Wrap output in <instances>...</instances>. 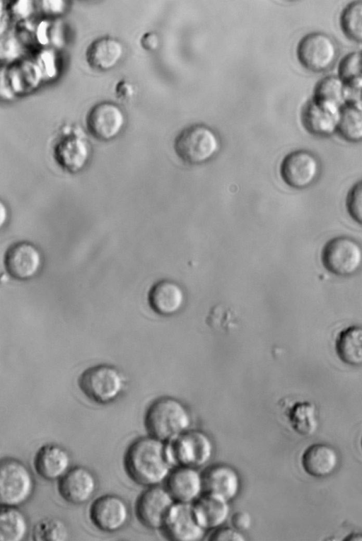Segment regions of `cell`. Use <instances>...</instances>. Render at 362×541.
<instances>
[{"mask_svg": "<svg viewBox=\"0 0 362 541\" xmlns=\"http://www.w3.org/2000/svg\"><path fill=\"white\" fill-rule=\"evenodd\" d=\"M185 294L181 286L169 279L156 282L148 293L150 308L161 316H170L177 313L183 306Z\"/></svg>", "mask_w": 362, "mask_h": 541, "instance_id": "cell-21", "label": "cell"}, {"mask_svg": "<svg viewBox=\"0 0 362 541\" xmlns=\"http://www.w3.org/2000/svg\"><path fill=\"white\" fill-rule=\"evenodd\" d=\"M166 485L176 502L192 504L204 491L202 475L189 467H175L167 477Z\"/></svg>", "mask_w": 362, "mask_h": 541, "instance_id": "cell-18", "label": "cell"}, {"mask_svg": "<svg viewBox=\"0 0 362 541\" xmlns=\"http://www.w3.org/2000/svg\"><path fill=\"white\" fill-rule=\"evenodd\" d=\"M361 102L362 103V93H361Z\"/></svg>", "mask_w": 362, "mask_h": 541, "instance_id": "cell-42", "label": "cell"}, {"mask_svg": "<svg viewBox=\"0 0 362 541\" xmlns=\"http://www.w3.org/2000/svg\"><path fill=\"white\" fill-rule=\"evenodd\" d=\"M35 487V478L24 463L14 458L1 460V506L18 507L24 504L33 494Z\"/></svg>", "mask_w": 362, "mask_h": 541, "instance_id": "cell-6", "label": "cell"}, {"mask_svg": "<svg viewBox=\"0 0 362 541\" xmlns=\"http://www.w3.org/2000/svg\"><path fill=\"white\" fill-rule=\"evenodd\" d=\"M288 419L293 429L300 436H310L317 430V409L312 402H296L289 410Z\"/></svg>", "mask_w": 362, "mask_h": 541, "instance_id": "cell-30", "label": "cell"}, {"mask_svg": "<svg viewBox=\"0 0 362 541\" xmlns=\"http://www.w3.org/2000/svg\"><path fill=\"white\" fill-rule=\"evenodd\" d=\"M173 541H198L205 530L197 523L192 504L176 502L170 508L161 528Z\"/></svg>", "mask_w": 362, "mask_h": 541, "instance_id": "cell-14", "label": "cell"}, {"mask_svg": "<svg viewBox=\"0 0 362 541\" xmlns=\"http://www.w3.org/2000/svg\"><path fill=\"white\" fill-rule=\"evenodd\" d=\"M90 148L88 141L76 134L63 136L55 144L54 157L66 171L75 173L81 170L88 163Z\"/></svg>", "mask_w": 362, "mask_h": 541, "instance_id": "cell-20", "label": "cell"}, {"mask_svg": "<svg viewBox=\"0 0 362 541\" xmlns=\"http://www.w3.org/2000/svg\"><path fill=\"white\" fill-rule=\"evenodd\" d=\"M321 170L319 158L306 149L290 152L284 158L280 165V174L284 182L297 190L313 185L319 178Z\"/></svg>", "mask_w": 362, "mask_h": 541, "instance_id": "cell-9", "label": "cell"}, {"mask_svg": "<svg viewBox=\"0 0 362 541\" xmlns=\"http://www.w3.org/2000/svg\"><path fill=\"white\" fill-rule=\"evenodd\" d=\"M140 43L144 49L148 51L153 50L158 45V38L154 33H146L141 36Z\"/></svg>", "mask_w": 362, "mask_h": 541, "instance_id": "cell-38", "label": "cell"}, {"mask_svg": "<svg viewBox=\"0 0 362 541\" xmlns=\"http://www.w3.org/2000/svg\"><path fill=\"white\" fill-rule=\"evenodd\" d=\"M296 55L300 64L313 72L329 69L338 57V48L334 39L322 32L305 35L298 42Z\"/></svg>", "mask_w": 362, "mask_h": 541, "instance_id": "cell-8", "label": "cell"}, {"mask_svg": "<svg viewBox=\"0 0 362 541\" xmlns=\"http://www.w3.org/2000/svg\"><path fill=\"white\" fill-rule=\"evenodd\" d=\"M204 491L219 496L227 501L234 499L240 488V479L237 471L226 464H218L207 468L202 475Z\"/></svg>", "mask_w": 362, "mask_h": 541, "instance_id": "cell-19", "label": "cell"}, {"mask_svg": "<svg viewBox=\"0 0 362 541\" xmlns=\"http://www.w3.org/2000/svg\"><path fill=\"white\" fill-rule=\"evenodd\" d=\"M29 530V523L25 514L18 506H1V541H22Z\"/></svg>", "mask_w": 362, "mask_h": 541, "instance_id": "cell-27", "label": "cell"}, {"mask_svg": "<svg viewBox=\"0 0 362 541\" xmlns=\"http://www.w3.org/2000/svg\"><path fill=\"white\" fill-rule=\"evenodd\" d=\"M89 518L93 525L100 531L115 533L128 523L130 509L121 496L105 494L92 502L89 508Z\"/></svg>", "mask_w": 362, "mask_h": 541, "instance_id": "cell-10", "label": "cell"}, {"mask_svg": "<svg viewBox=\"0 0 362 541\" xmlns=\"http://www.w3.org/2000/svg\"><path fill=\"white\" fill-rule=\"evenodd\" d=\"M98 488L94 473L82 465L71 467L58 480L57 489L60 496L72 505H82L89 501Z\"/></svg>", "mask_w": 362, "mask_h": 541, "instance_id": "cell-15", "label": "cell"}, {"mask_svg": "<svg viewBox=\"0 0 362 541\" xmlns=\"http://www.w3.org/2000/svg\"><path fill=\"white\" fill-rule=\"evenodd\" d=\"M191 423V416L185 406L168 396L153 401L144 416V425L148 435L164 443L187 431Z\"/></svg>", "mask_w": 362, "mask_h": 541, "instance_id": "cell-2", "label": "cell"}, {"mask_svg": "<svg viewBox=\"0 0 362 541\" xmlns=\"http://www.w3.org/2000/svg\"><path fill=\"white\" fill-rule=\"evenodd\" d=\"M337 132L349 142L362 141V103L350 101L341 107Z\"/></svg>", "mask_w": 362, "mask_h": 541, "instance_id": "cell-29", "label": "cell"}, {"mask_svg": "<svg viewBox=\"0 0 362 541\" xmlns=\"http://www.w3.org/2000/svg\"><path fill=\"white\" fill-rule=\"evenodd\" d=\"M69 536L66 524L57 518L40 520L33 527L32 537L35 541H64Z\"/></svg>", "mask_w": 362, "mask_h": 541, "instance_id": "cell-33", "label": "cell"}, {"mask_svg": "<svg viewBox=\"0 0 362 541\" xmlns=\"http://www.w3.org/2000/svg\"><path fill=\"white\" fill-rule=\"evenodd\" d=\"M124 54L122 43L110 36L98 37L86 48L85 57L90 67L98 71H108L114 68Z\"/></svg>", "mask_w": 362, "mask_h": 541, "instance_id": "cell-22", "label": "cell"}, {"mask_svg": "<svg viewBox=\"0 0 362 541\" xmlns=\"http://www.w3.org/2000/svg\"><path fill=\"white\" fill-rule=\"evenodd\" d=\"M312 98L341 109L349 102V88L338 76H327L316 83Z\"/></svg>", "mask_w": 362, "mask_h": 541, "instance_id": "cell-28", "label": "cell"}, {"mask_svg": "<svg viewBox=\"0 0 362 541\" xmlns=\"http://www.w3.org/2000/svg\"><path fill=\"white\" fill-rule=\"evenodd\" d=\"M40 73L35 64L28 62H20L1 71V82H5L6 95L13 93H23L34 89L40 82Z\"/></svg>", "mask_w": 362, "mask_h": 541, "instance_id": "cell-25", "label": "cell"}, {"mask_svg": "<svg viewBox=\"0 0 362 541\" xmlns=\"http://www.w3.org/2000/svg\"><path fill=\"white\" fill-rule=\"evenodd\" d=\"M344 34L351 40L362 42V0L347 4L339 16Z\"/></svg>", "mask_w": 362, "mask_h": 541, "instance_id": "cell-31", "label": "cell"}, {"mask_svg": "<svg viewBox=\"0 0 362 541\" xmlns=\"http://www.w3.org/2000/svg\"><path fill=\"white\" fill-rule=\"evenodd\" d=\"M36 473L47 481L59 480L71 468L69 451L57 443L42 446L34 457Z\"/></svg>", "mask_w": 362, "mask_h": 541, "instance_id": "cell-17", "label": "cell"}, {"mask_svg": "<svg viewBox=\"0 0 362 541\" xmlns=\"http://www.w3.org/2000/svg\"><path fill=\"white\" fill-rule=\"evenodd\" d=\"M43 264V257L39 248L28 241H18L10 245L4 255L7 273L19 281L35 277Z\"/></svg>", "mask_w": 362, "mask_h": 541, "instance_id": "cell-13", "label": "cell"}, {"mask_svg": "<svg viewBox=\"0 0 362 541\" xmlns=\"http://www.w3.org/2000/svg\"><path fill=\"white\" fill-rule=\"evenodd\" d=\"M231 525L235 529L244 532L248 530L252 524V518L247 511H239L233 514Z\"/></svg>", "mask_w": 362, "mask_h": 541, "instance_id": "cell-36", "label": "cell"}, {"mask_svg": "<svg viewBox=\"0 0 362 541\" xmlns=\"http://www.w3.org/2000/svg\"><path fill=\"white\" fill-rule=\"evenodd\" d=\"M305 472L314 477L323 478L331 475L339 464V455L332 446L318 443L309 446L301 458Z\"/></svg>", "mask_w": 362, "mask_h": 541, "instance_id": "cell-23", "label": "cell"}, {"mask_svg": "<svg viewBox=\"0 0 362 541\" xmlns=\"http://www.w3.org/2000/svg\"><path fill=\"white\" fill-rule=\"evenodd\" d=\"M83 394L90 401L99 405L115 402L122 394L126 379L116 366L101 363L83 371L78 379Z\"/></svg>", "mask_w": 362, "mask_h": 541, "instance_id": "cell-3", "label": "cell"}, {"mask_svg": "<svg viewBox=\"0 0 362 541\" xmlns=\"http://www.w3.org/2000/svg\"><path fill=\"white\" fill-rule=\"evenodd\" d=\"M335 351L344 363L362 365V326L350 325L341 330L335 339Z\"/></svg>", "mask_w": 362, "mask_h": 541, "instance_id": "cell-26", "label": "cell"}, {"mask_svg": "<svg viewBox=\"0 0 362 541\" xmlns=\"http://www.w3.org/2000/svg\"><path fill=\"white\" fill-rule=\"evenodd\" d=\"M338 76L349 88L362 90V52H350L341 59Z\"/></svg>", "mask_w": 362, "mask_h": 541, "instance_id": "cell-32", "label": "cell"}, {"mask_svg": "<svg viewBox=\"0 0 362 541\" xmlns=\"http://www.w3.org/2000/svg\"><path fill=\"white\" fill-rule=\"evenodd\" d=\"M115 91L117 98L124 100L130 98L134 93L133 86L123 79L116 83Z\"/></svg>", "mask_w": 362, "mask_h": 541, "instance_id": "cell-37", "label": "cell"}, {"mask_svg": "<svg viewBox=\"0 0 362 541\" xmlns=\"http://www.w3.org/2000/svg\"><path fill=\"white\" fill-rule=\"evenodd\" d=\"M321 261L325 269L334 275L353 276L362 268V245L350 236H336L323 246Z\"/></svg>", "mask_w": 362, "mask_h": 541, "instance_id": "cell-7", "label": "cell"}, {"mask_svg": "<svg viewBox=\"0 0 362 541\" xmlns=\"http://www.w3.org/2000/svg\"><path fill=\"white\" fill-rule=\"evenodd\" d=\"M213 541H245V538L242 532L233 527H219L215 529L209 536Z\"/></svg>", "mask_w": 362, "mask_h": 541, "instance_id": "cell-35", "label": "cell"}, {"mask_svg": "<svg viewBox=\"0 0 362 541\" xmlns=\"http://www.w3.org/2000/svg\"><path fill=\"white\" fill-rule=\"evenodd\" d=\"M361 448H362V438H361Z\"/></svg>", "mask_w": 362, "mask_h": 541, "instance_id": "cell-41", "label": "cell"}, {"mask_svg": "<svg viewBox=\"0 0 362 541\" xmlns=\"http://www.w3.org/2000/svg\"><path fill=\"white\" fill-rule=\"evenodd\" d=\"M192 506L195 518L204 530L222 526L230 514L228 501L208 493L200 496Z\"/></svg>", "mask_w": 362, "mask_h": 541, "instance_id": "cell-24", "label": "cell"}, {"mask_svg": "<svg viewBox=\"0 0 362 541\" xmlns=\"http://www.w3.org/2000/svg\"><path fill=\"white\" fill-rule=\"evenodd\" d=\"M1 226H3L4 223L6 221L8 218V210L6 206L4 205L3 202H1Z\"/></svg>", "mask_w": 362, "mask_h": 541, "instance_id": "cell-39", "label": "cell"}, {"mask_svg": "<svg viewBox=\"0 0 362 541\" xmlns=\"http://www.w3.org/2000/svg\"><path fill=\"white\" fill-rule=\"evenodd\" d=\"M175 500L166 488L148 487L138 496L135 513L139 521L149 529L161 528Z\"/></svg>", "mask_w": 362, "mask_h": 541, "instance_id": "cell-12", "label": "cell"}, {"mask_svg": "<svg viewBox=\"0 0 362 541\" xmlns=\"http://www.w3.org/2000/svg\"><path fill=\"white\" fill-rule=\"evenodd\" d=\"M344 540H346V541L360 540V541H361L362 540V533H352L349 534V535H347L346 537H345L344 539Z\"/></svg>", "mask_w": 362, "mask_h": 541, "instance_id": "cell-40", "label": "cell"}, {"mask_svg": "<svg viewBox=\"0 0 362 541\" xmlns=\"http://www.w3.org/2000/svg\"><path fill=\"white\" fill-rule=\"evenodd\" d=\"M125 124V115L115 103L102 101L92 106L86 117V128L95 139L107 141L117 137Z\"/></svg>", "mask_w": 362, "mask_h": 541, "instance_id": "cell-11", "label": "cell"}, {"mask_svg": "<svg viewBox=\"0 0 362 541\" xmlns=\"http://www.w3.org/2000/svg\"><path fill=\"white\" fill-rule=\"evenodd\" d=\"M340 110L311 98L303 107L301 121L310 134L327 137L337 132Z\"/></svg>", "mask_w": 362, "mask_h": 541, "instance_id": "cell-16", "label": "cell"}, {"mask_svg": "<svg viewBox=\"0 0 362 541\" xmlns=\"http://www.w3.org/2000/svg\"><path fill=\"white\" fill-rule=\"evenodd\" d=\"M346 207L350 217L362 226V180L349 190L346 198Z\"/></svg>", "mask_w": 362, "mask_h": 541, "instance_id": "cell-34", "label": "cell"}, {"mask_svg": "<svg viewBox=\"0 0 362 541\" xmlns=\"http://www.w3.org/2000/svg\"><path fill=\"white\" fill-rule=\"evenodd\" d=\"M167 458L172 467L199 468L211 458L214 445L210 437L200 430H187L165 443Z\"/></svg>", "mask_w": 362, "mask_h": 541, "instance_id": "cell-4", "label": "cell"}, {"mask_svg": "<svg viewBox=\"0 0 362 541\" xmlns=\"http://www.w3.org/2000/svg\"><path fill=\"white\" fill-rule=\"evenodd\" d=\"M220 141L209 127L194 124L183 129L176 136L174 149L185 163L199 165L211 160L218 151Z\"/></svg>", "mask_w": 362, "mask_h": 541, "instance_id": "cell-5", "label": "cell"}, {"mask_svg": "<svg viewBox=\"0 0 362 541\" xmlns=\"http://www.w3.org/2000/svg\"><path fill=\"white\" fill-rule=\"evenodd\" d=\"M124 470L136 484L158 485L168 477L172 465L165 453V443L151 436L137 438L127 447Z\"/></svg>", "mask_w": 362, "mask_h": 541, "instance_id": "cell-1", "label": "cell"}]
</instances>
